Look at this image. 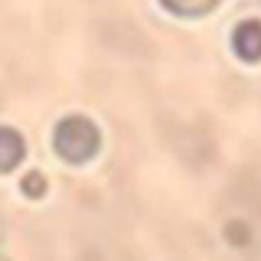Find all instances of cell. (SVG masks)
Wrapping results in <instances>:
<instances>
[{
    "mask_svg": "<svg viewBox=\"0 0 261 261\" xmlns=\"http://www.w3.org/2000/svg\"><path fill=\"white\" fill-rule=\"evenodd\" d=\"M101 147V134H98L95 121H88L85 114H69L62 118L53 130V150L59 153L65 163H85L92 160Z\"/></svg>",
    "mask_w": 261,
    "mask_h": 261,
    "instance_id": "obj_1",
    "label": "cell"
},
{
    "mask_svg": "<svg viewBox=\"0 0 261 261\" xmlns=\"http://www.w3.org/2000/svg\"><path fill=\"white\" fill-rule=\"evenodd\" d=\"M232 49L245 62H261V20H242L232 33Z\"/></svg>",
    "mask_w": 261,
    "mask_h": 261,
    "instance_id": "obj_2",
    "label": "cell"
},
{
    "mask_svg": "<svg viewBox=\"0 0 261 261\" xmlns=\"http://www.w3.org/2000/svg\"><path fill=\"white\" fill-rule=\"evenodd\" d=\"M27 157V141L20 130L0 127V173H10L20 167V160Z\"/></svg>",
    "mask_w": 261,
    "mask_h": 261,
    "instance_id": "obj_3",
    "label": "cell"
},
{
    "mask_svg": "<svg viewBox=\"0 0 261 261\" xmlns=\"http://www.w3.org/2000/svg\"><path fill=\"white\" fill-rule=\"evenodd\" d=\"M160 4L176 16H206V13L216 10L222 0H160Z\"/></svg>",
    "mask_w": 261,
    "mask_h": 261,
    "instance_id": "obj_4",
    "label": "cell"
},
{
    "mask_svg": "<svg viewBox=\"0 0 261 261\" xmlns=\"http://www.w3.org/2000/svg\"><path fill=\"white\" fill-rule=\"evenodd\" d=\"M20 190H23V196H30V199H39V196H46V176L39 173V170H30V173L20 179Z\"/></svg>",
    "mask_w": 261,
    "mask_h": 261,
    "instance_id": "obj_5",
    "label": "cell"
}]
</instances>
